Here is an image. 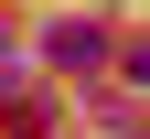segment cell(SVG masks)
Masks as SVG:
<instances>
[{
  "label": "cell",
  "mask_w": 150,
  "mask_h": 139,
  "mask_svg": "<svg viewBox=\"0 0 150 139\" xmlns=\"http://www.w3.org/2000/svg\"><path fill=\"white\" fill-rule=\"evenodd\" d=\"M0 96H22V43L0 32Z\"/></svg>",
  "instance_id": "obj_2"
},
{
  "label": "cell",
  "mask_w": 150,
  "mask_h": 139,
  "mask_svg": "<svg viewBox=\"0 0 150 139\" xmlns=\"http://www.w3.org/2000/svg\"><path fill=\"white\" fill-rule=\"evenodd\" d=\"M43 64H54V75H97V64H107V32H97V22H54V32H43Z\"/></svg>",
  "instance_id": "obj_1"
}]
</instances>
